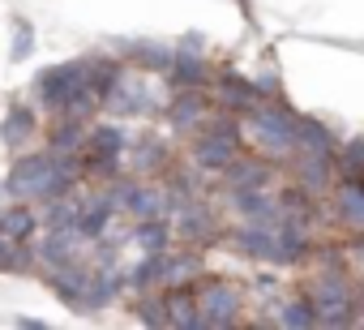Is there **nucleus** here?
<instances>
[{"instance_id": "1", "label": "nucleus", "mask_w": 364, "mask_h": 330, "mask_svg": "<svg viewBox=\"0 0 364 330\" xmlns=\"http://www.w3.org/2000/svg\"><path fill=\"white\" fill-rule=\"evenodd\" d=\"M291 120H296V112L287 107V99H257L240 116V129H245L249 146L262 159L287 163V154H291Z\"/></svg>"}, {"instance_id": "14", "label": "nucleus", "mask_w": 364, "mask_h": 330, "mask_svg": "<svg viewBox=\"0 0 364 330\" xmlns=\"http://www.w3.org/2000/svg\"><path fill=\"white\" fill-rule=\"evenodd\" d=\"M338 137L330 133V124L313 120V116H296L291 120V150L300 154H334Z\"/></svg>"}, {"instance_id": "24", "label": "nucleus", "mask_w": 364, "mask_h": 330, "mask_svg": "<svg viewBox=\"0 0 364 330\" xmlns=\"http://www.w3.org/2000/svg\"><path fill=\"white\" fill-rule=\"evenodd\" d=\"M141 253H167L171 249V223L167 219H137L133 236H129Z\"/></svg>"}, {"instance_id": "27", "label": "nucleus", "mask_w": 364, "mask_h": 330, "mask_svg": "<svg viewBox=\"0 0 364 330\" xmlns=\"http://www.w3.org/2000/svg\"><path fill=\"white\" fill-rule=\"evenodd\" d=\"M133 317L141 326H163V292H141L133 304Z\"/></svg>"}, {"instance_id": "30", "label": "nucleus", "mask_w": 364, "mask_h": 330, "mask_svg": "<svg viewBox=\"0 0 364 330\" xmlns=\"http://www.w3.org/2000/svg\"><path fill=\"white\" fill-rule=\"evenodd\" d=\"M0 206H5V185H0Z\"/></svg>"}, {"instance_id": "18", "label": "nucleus", "mask_w": 364, "mask_h": 330, "mask_svg": "<svg viewBox=\"0 0 364 330\" xmlns=\"http://www.w3.org/2000/svg\"><path fill=\"white\" fill-rule=\"evenodd\" d=\"M124 211H129L133 219H167V215H171V198H167L163 185L137 181L133 193H129V202H124Z\"/></svg>"}, {"instance_id": "12", "label": "nucleus", "mask_w": 364, "mask_h": 330, "mask_svg": "<svg viewBox=\"0 0 364 330\" xmlns=\"http://www.w3.org/2000/svg\"><path fill=\"white\" fill-rule=\"evenodd\" d=\"M330 219H338L351 236L364 228V185L360 181H334L330 185Z\"/></svg>"}, {"instance_id": "20", "label": "nucleus", "mask_w": 364, "mask_h": 330, "mask_svg": "<svg viewBox=\"0 0 364 330\" xmlns=\"http://www.w3.org/2000/svg\"><path fill=\"white\" fill-rule=\"evenodd\" d=\"M120 52L141 73H167V65H171V48L159 39H133V43H120Z\"/></svg>"}, {"instance_id": "6", "label": "nucleus", "mask_w": 364, "mask_h": 330, "mask_svg": "<svg viewBox=\"0 0 364 330\" xmlns=\"http://www.w3.org/2000/svg\"><path fill=\"white\" fill-rule=\"evenodd\" d=\"M77 86H86V60H69V65L43 69V73L35 78V99L56 116V112L69 103V95H73Z\"/></svg>"}, {"instance_id": "8", "label": "nucleus", "mask_w": 364, "mask_h": 330, "mask_svg": "<svg viewBox=\"0 0 364 330\" xmlns=\"http://www.w3.org/2000/svg\"><path fill=\"white\" fill-rule=\"evenodd\" d=\"M287 163H291V181H296L300 193H309V198H326L330 193V185H334V159L330 154H300V150H291Z\"/></svg>"}, {"instance_id": "11", "label": "nucleus", "mask_w": 364, "mask_h": 330, "mask_svg": "<svg viewBox=\"0 0 364 330\" xmlns=\"http://www.w3.org/2000/svg\"><path fill=\"white\" fill-rule=\"evenodd\" d=\"M124 150H129V137L120 124H95L86 129V142H82V163H124Z\"/></svg>"}, {"instance_id": "3", "label": "nucleus", "mask_w": 364, "mask_h": 330, "mask_svg": "<svg viewBox=\"0 0 364 330\" xmlns=\"http://www.w3.org/2000/svg\"><path fill=\"white\" fill-rule=\"evenodd\" d=\"M5 193H9L14 202H48V198H52V150H43V154H22L14 168H9Z\"/></svg>"}, {"instance_id": "7", "label": "nucleus", "mask_w": 364, "mask_h": 330, "mask_svg": "<svg viewBox=\"0 0 364 330\" xmlns=\"http://www.w3.org/2000/svg\"><path fill=\"white\" fill-rule=\"evenodd\" d=\"M163 112H167V124H171L176 133H198V129L210 120L215 103H210L206 90H198V86H176V95L163 103Z\"/></svg>"}, {"instance_id": "15", "label": "nucleus", "mask_w": 364, "mask_h": 330, "mask_svg": "<svg viewBox=\"0 0 364 330\" xmlns=\"http://www.w3.org/2000/svg\"><path fill=\"white\" fill-rule=\"evenodd\" d=\"M232 245L253 257V262H274V223H240L236 232H228Z\"/></svg>"}, {"instance_id": "26", "label": "nucleus", "mask_w": 364, "mask_h": 330, "mask_svg": "<svg viewBox=\"0 0 364 330\" xmlns=\"http://www.w3.org/2000/svg\"><path fill=\"white\" fill-rule=\"evenodd\" d=\"M274 321H279V326H317V317H313V309H309L304 296H287V300H279Z\"/></svg>"}, {"instance_id": "16", "label": "nucleus", "mask_w": 364, "mask_h": 330, "mask_svg": "<svg viewBox=\"0 0 364 330\" xmlns=\"http://www.w3.org/2000/svg\"><path fill=\"white\" fill-rule=\"evenodd\" d=\"M163 326H180V330L202 326L193 287H163Z\"/></svg>"}, {"instance_id": "22", "label": "nucleus", "mask_w": 364, "mask_h": 330, "mask_svg": "<svg viewBox=\"0 0 364 330\" xmlns=\"http://www.w3.org/2000/svg\"><path fill=\"white\" fill-rule=\"evenodd\" d=\"M86 120H69V116H52V129H48V150L52 154H82V142H86Z\"/></svg>"}, {"instance_id": "13", "label": "nucleus", "mask_w": 364, "mask_h": 330, "mask_svg": "<svg viewBox=\"0 0 364 330\" xmlns=\"http://www.w3.org/2000/svg\"><path fill=\"white\" fill-rule=\"evenodd\" d=\"M43 270H48V287H52L60 300H69V304L77 309V300H82V292H86L90 275H95V266H90V262H82V257H69V262L43 266Z\"/></svg>"}, {"instance_id": "19", "label": "nucleus", "mask_w": 364, "mask_h": 330, "mask_svg": "<svg viewBox=\"0 0 364 330\" xmlns=\"http://www.w3.org/2000/svg\"><path fill=\"white\" fill-rule=\"evenodd\" d=\"M232 211L245 223H274L279 219V202L270 189H236L232 193Z\"/></svg>"}, {"instance_id": "2", "label": "nucleus", "mask_w": 364, "mask_h": 330, "mask_svg": "<svg viewBox=\"0 0 364 330\" xmlns=\"http://www.w3.org/2000/svg\"><path fill=\"white\" fill-rule=\"evenodd\" d=\"M317 317V326H355L360 321V292L347 270H317L300 292Z\"/></svg>"}, {"instance_id": "23", "label": "nucleus", "mask_w": 364, "mask_h": 330, "mask_svg": "<svg viewBox=\"0 0 364 330\" xmlns=\"http://www.w3.org/2000/svg\"><path fill=\"white\" fill-rule=\"evenodd\" d=\"M167 168H171L167 146H163L159 137H141L137 150H133V159H129V172H137V176H154V172H167Z\"/></svg>"}, {"instance_id": "29", "label": "nucleus", "mask_w": 364, "mask_h": 330, "mask_svg": "<svg viewBox=\"0 0 364 330\" xmlns=\"http://www.w3.org/2000/svg\"><path fill=\"white\" fill-rule=\"evenodd\" d=\"M18 326H26V330H43V321H39V317H18Z\"/></svg>"}, {"instance_id": "10", "label": "nucleus", "mask_w": 364, "mask_h": 330, "mask_svg": "<svg viewBox=\"0 0 364 330\" xmlns=\"http://www.w3.org/2000/svg\"><path fill=\"white\" fill-rule=\"evenodd\" d=\"M82 236L77 228H48L43 236L35 232L31 236V253H35V266H56V262H69V257H82Z\"/></svg>"}, {"instance_id": "4", "label": "nucleus", "mask_w": 364, "mask_h": 330, "mask_svg": "<svg viewBox=\"0 0 364 330\" xmlns=\"http://www.w3.org/2000/svg\"><path fill=\"white\" fill-rule=\"evenodd\" d=\"M171 240H185V245H206L219 236V215L206 198H185V202H176L171 215Z\"/></svg>"}, {"instance_id": "17", "label": "nucleus", "mask_w": 364, "mask_h": 330, "mask_svg": "<svg viewBox=\"0 0 364 330\" xmlns=\"http://www.w3.org/2000/svg\"><path fill=\"white\" fill-rule=\"evenodd\" d=\"M167 82H171V86H198V90H206V86H210V65L202 60V52L180 48V52H171Z\"/></svg>"}, {"instance_id": "25", "label": "nucleus", "mask_w": 364, "mask_h": 330, "mask_svg": "<svg viewBox=\"0 0 364 330\" xmlns=\"http://www.w3.org/2000/svg\"><path fill=\"white\" fill-rule=\"evenodd\" d=\"M0 133H5V146H9V150H22V146L35 137V112L22 107V103H14V107L5 112V124H0Z\"/></svg>"}, {"instance_id": "21", "label": "nucleus", "mask_w": 364, "mask_h": 330, "mask_svg": "<svg viewBox=\"0 0 364 330\" xmlns=\"http://www.w3.org/2000/svg\"><path fill=\"white\" fill-rule=\"evenodd\" d=\"M39 232V211L31 202H14V206H0V236L9 240H31Z\"/></svg>"}, {"instance_id": "28", "label": "nucleus", "mask_w": 364, "mask_h": 330, "mask_svg": "<svg viewBox=\"0 0 364 330\" xmlns=\"http://www.w3.org/2000/svg\"><path fill=\"white\" fill-rule=\"evenodd\" d=\"M31 52H35V31L22 22V26H18V35H14V60H26Z\"/></svg>"}, {"instance_id": "9", "label": "nucleus", "mask_w": 364, "mask_h": 330, "mask_svg": "<svg viewBox=\"0 0 364 330\" xmlns=\"http://www.w3.org/2000/svg\"><path fill=\"white\" fill-rule=\"evenodd\" d=\"M219 176H223V189L228 193H236V189H270L274 163L262 159V154H232V163H228Z\"/></svg>"}, {"instance_id": "5", "label": "nucleus", "mask_w": 364, "mask_h": 330, "mask_svg": "<svg viewBox=\"0 0 364 330\" xmlns=\"http://www.w3.org/2000/svg\"><path fill=\"white\" fill-rule=\"evenodd\" d=\"M193 300L202 313V326H232L240 317V287L228 279H198L193 283Z\"/></svg>"}]
</instances>
